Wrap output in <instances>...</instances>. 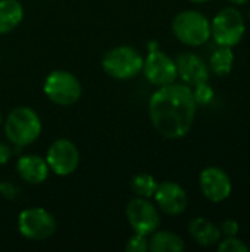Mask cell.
Returning a JSON list of instances; mask_svg holds the SVG:
<instances>
[{"label": "cell", "instance_id": "52a82bcc", "mask_svg": "<svg viewBox=\"0 0 250 252\" xmlns=\"http://www.w3.org/2000/svg\"><path fill=\"white\" fill-rule=\"evenodd\" d=\"M56 229V219L46 208H25L18 216V230L21 236H24L28 241H46L55 235Z\"/></svg>", "mask_w": 250, "mask_h": 252}, {"label": "cell", "instance_id": "d4e9b609", "mask_svg": "<svg viewBox=\"0 0 250 252\" xmlns=\"http://www.w3.org/2000/svg\"><path fill=\"white\" fill-rule=\"evenodd\" d=\"M12 158V148L6 143H0V165H4Z\"/></svg>", "mask_w": 250, "mask_h": 252}, {"label": "cell", "instance_id": "9a60e30c", "mask_svg": "<svg viewBox=\"0 0 250 252\" xmlns=\"http://www.w3.org/2000/svg\"><path fill=\"white\" fill-rule=\"evenodd\" d=\"M189 235L200 247L217 245L222 238L220 227L217 224H214L212 221L203 219V217L193 219L189 223Z\"/></svg>", "mask_w": 250, "mask_h": 252}, {"label": "cell", "instance_id": "cb8c5ba5", "mask_svg": "<svg viewBox=\"0 0 250 252\" xmlns=\"http://www.w3.org/2000/svg\"><path fill=\"white\" fill-rule=\"evenodd\" d=\"M16 193H18V189L12 183L4 182V183L0 185V195L1 196H4L7 199H15L16 198Z\"/></svg>", "mask_w": 250, "mask_h": 252}, {"label": "cell", "instance_id": "d6986e66", "mask_svg": "<svg viewBox=\"0 0 250 252\" xmlns=\"http://www.w3.org/2000/svg\"><path fill=\"white\" fill-rule=\"evenodd\" d=\"M130 186H131V190L134 192L136 196L150 199V198H153V195H155V192H156L158 182H156V179H155L152 174L139 173V174H136V176L131 179Z\"/></svg>", "mask_w": 250, "mask_h": 252}, {"label": "cell", "instance_id": "2e32d148", "mask_svg": "<svg viewBox=\"0 0 250 252\" xmlns=\"http://www.w3.org/2000/svg\"><path fill=\"white\" fill-rule=\"evenodd\" d=\"M24 19V6L19 0H0V34H9Z\"/></svg>", "mask_w": 250, "mask_h": 252}, {"label": "cell", "instance_id": "8992f818", "mask_svg": "<svg viewBox=\"0 0 250 252\" xmlns=\"http://www.w3.org/2000/svg\"><path fill=\"white\" fill-rule=\"evenodd\" d=\"M246 32V24L242 12L233 6L222 7L211 21V37L218 46L234 47Z\"/></svg>", "mask_w": 250, "mask_h": 252}, {"label": "cell", "instance_id": "9c48e42d", "mask_svg": "<svg viewBox=\"0 0 250 252\" xmlns=\"http://www.w3.org/2000/svg\"><path fill=\"white\" fill-rule=\"evenodd\" d=\"M141 72L144 78L156 87L172 84L178 78L175 59H172L159 49H152L147 53L143 61Z\"/></svg>", "mask_w": 250, "mask_h": 252}, {"label": "cell", "instance_id": "4316f807", "mask_svg": "<svg viewBox=\"0 0 250 252\" xmlns=\"http://www.w3.org/2000/svg\"><path fill=\"white\" fill-rule=\"evenodd\" d=\"M192 3H205V1H209V0H189Z\"/></svg>", "mask_w": 250, "mask_h": 252}, {"label": "cell", "instance_id": "5bb4252c", "mask_svg": "<svg viewBox=\"0 0 250 252\" xmlns=\"http://www.w3.org/2000/svg\"><path fill=\"white\" fill-rule=\"evenodd\" d=\"M16 173L19 179L28 185H41L47 180L50 168L46 158L35 154H27L18 158Z\"/></svg>", "mask_w": 250, "mask_h": 252}, {"label": "cell", "instance_id": "30bf717a", "mask_svg": "<svg viewBox=\"0 0 250 252\" xmlns=\"http://www.w3.org/2000/svg\"><path fill=\"white\" fill-rule=\"evenodd\" d=\"M46 161L52 173L60 177H66L78 168L80 151L74 142L68 139H57L49 146Z\"/></svg>", "mask_w": 250, "mask_h": 252}, {"label": "cell", "instance_id": "8fae6325", "mask_svg": "<svg viewBox=\"0 0 250 252\" xmlns=\"http://www.w3.org/2000/svg\"><path fill=\"white\" fill-rule=\"evenodd\" d=\"M153 198L158 210L171 217L183 214L189 205V196L184 188L171 180L158 183Z\"/></svg>", "mask_w": 250, "mask_h": 252}, {"label": "cell", "instance_id": "7c38bea8", "mask_svg": "<svg viewBox=\"0 0 250 252\" xmlns=\"http://www.w3.org/2000/svg\"><path fill=\"white\" fill-rule=\"evenodd\" d=\"M199 186L203 196L211 202L225 201L233 190L230 176L220 167H206L200 171Z\"/></svg>", "mask_w": 250, "mask_h": 252}, {"label": "cell", "instance_id": "ac0fdd59", "mask_svg": "<svg viewBox=\"0 0 250 252\" xmlns=\"http://www.w3.org/2000/svg\"><path fill=\"white\" fill-rule=\"evenodd\" d=\"M234 65V53L231 47L227 46H218V49L211 55L209 58V71H212L215 75L225 77L231 72Z\"/></svg>", "mask_w": 250, "mask_h": 252}, {"label": "cell", "instance_id": "6da1fadb", "mask_svg": "<svg viewBox=\"0 0 250 252\" xmlns=\"http://www.w3.org/2000/svg\"><path fill=\"white\" fill-rule=\"evenodd\" d=\"M197 103L193 89L184 83L158 87L149 99V118L165 139L175 140L189 134L196 118Z\"/></svg>", "mask_w": 250, "mask_h": 252}, {"label": "cell", "instance_id": "f1b7e54d", "mask_svg": "<svg viewBox=\"0 0 250 252\" xmlns=\"http://www.w3.org/2000/svg\"><path fill=\"white\" fill-rule=\"evenodd\" d=\"M249 18H250V10H249Z\"/></svg>", "mask_w": 250, "mask_h": 252}, {"label": "cell", "instance_id": "277c9868", "mask_svg": "<svg viewBox=\"0 0 250 252\" xmlns=\"http://www.w3.org/2000/svg\"><path fill=\"white\" fill-rule=\"evenodd\" d=\"M144 58L131 46H116L109 49L102 59V68L106 75L115 80L136 78L143 69Z\"/></svg>", "mask_w": 250, "mask_h": 252}, {"label": "cell", "instance_id": "7402d4cb", "mask_svg": "<svg viewBox=\"0 0 250 252\" xmlns=\"http://www.w3.org/2000/svg\"><path fill=\"white\" fill-rule=\"evenodd\" d=\"M127 252H147L149 251V238L140 233H134L125 244Z\"/></svg>", "mask_w": 250, "mask_h": 252}, {"label": "cell", "instance_id": "7a4b0ae2", "mask_svg": "<svg viewBox=\"0 0 250 252\" xmlns=\"http://www.w3.org/2000/svg\"><path fill=\"white\" fill-rule=\"evenodd\" d=\"M3 128L6 139L12 145L24 148L32 145L40 137L43 124L38 114L32 108L18 106L9 112L3 121Z\"/></svg>", "mask_w": 250, "mask_h": 252}, {"label": "cell", "instance_id": "5b68a950", "mask_svg": "<svg viewBox=\"0 0 250 252\" xmlns=\"http://www.w3.org/2000/svg\"><path fill=\"white\" fill-rule=\"evenodd\" d=\"M43 90L47 99L59 106H72L83 94L81 81L72 72L65 69H55L49 72L44 80Z\"/></svg>", "mask_w": 250, "mask_h": 252}, {"label": "cell", "instance_id": "44dd1931", "mask_svg": "<svg viewBox=\"0 0 250 252\" xmlns=\"http://www.w3.org/2000/svg\"><path fill=\"white\" fill-rule=\"evenodd\" d=\"M192 89H193V96H194V100L197 105H208L212 102L215 93H214V89L208 84V81L200 83Z\"/></svg>", "mask_w": 250, "mask_h": 252}, {"label": "cell", "instance_id": "e0dca14e", "mask_svg": "<svg viewBox=\"0 0 250 252\" xmlns=\"http://www.w3.org/2000/svg\"><path fill=\"white\" fill-rule=\"evenodd\" d=\"M186 250V244L181 236L168 230H155L149 236L150 252H181Z\"/></svg>", "mask_w": 250, "mask_h": 252}, {"label": "cell", "instance_id": "ffe728a7", "mask_svg": "<svg viewBox=\"0 0 250 252\" xmlns=\"http://www.w3.org/2000/svg\"><path fill=\"white\" fill-rule=\"evenodd\" d=\"M218 251L220 252H249V245L239 239L237 236L225 238L224 241L218 242Z\"/></svg>", "mask_w": 250, "mask_h": 252}, {"label": "cell", "instance_id": "484cf974", "mask_svg": "<svg viewBox=\"0 0 250 252\" xmlns=\"http://www.w3.org/2000/svg\"><path fill=\"white\" fill-rule=\"evenodd\" d=\"M227 1H230L231 4H237V6H242V4H246L248 1L250 0H227Z\"/></svg>", "mask_w": 250, "mask_h": 252}, {"label": "cell", "instance_id": "83f0119b", "mask_svg": "<svg viewBox=\"0 0 250 252\" xmlns=\"http://www.w3.org/2000/svg\"><path fill=\"white\" fill-rule=\"evenodd\" d=\"M3 121H4V120H3V115H1V112H0V127L3 126Z\"/></svg>", "mask_w": 250, "mask_h": 252}, {"label": "cell", "instance_id": "ba28073f", "mask_svg": "<svg viewBox=\"0 0 250 252\" xmlns=\"http://www.w3.org/2000/svg\"><path fill=\"white\" fill-rule=\"evenodd\" d=\"M125 217L134 233L150 236L161 226V214L158 207L147 198L136 196L127 204Z\"/></svg>", "mask_w": 250, "mask_h": 252}, {"label": "cell", "instance_id": "3957f363", "mask_svg": "<svg viewBox=\"0 0 250 252\" xmlns=\"http://www.w3.org/2000/svg\"><path fill=\"white\" fill-rule=\"evenodd\" d=\"M171 28L175 38L190 47L203 46L211 38V21L194 9L178 12L172 19Z\"/></svg>", "mask_w": 250, "mask_h": 252}, {"label": "cell", "instance_id": "603a6c76", "mask_svg": "<svg viewBox=\"0 0 250 252\" xmlns=\"http://www.w3.org/2000/svg\"><path fill=\"white\" fill-rule=\"evenodd\" d=\"M220 230H221V235H222V236H225V238H231V236H237V235H239V232H240V226H239V223H237L236 220H233V219H227V220H224V221L221 223Z\"/></svg>", "mask_w": 250, "mask_h": 252}, {"label": "cell", "instance_id": "f546056e", "mask_svg": "<svg viewBox=\"0 0 250 252\" xmlns=\"http://www.w3.org/2000/svg\"><path fill=\"white\" fill-rule=\"evenodd\" d=\"M0 58H1V56H0Z\"/></svg>", "mask_w": 250, "mask_h": 252}, {"label": "cell", "instance_id": "4fadbf2b", "mask_svg": "<svg viewBox=\"0 0 250 252\" xmlns=\"http://www.w3.org/2000/svg\"><path fill=\"white\" fill-rule=\"evenodd\" d=\"M178 77L184 84L194 87L200 83H206L209 78L208 63L193 52H183L175 58Z\"/></svg>", "mask_w": 250, "mask_h": 252}]
</instances>
